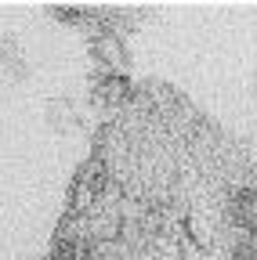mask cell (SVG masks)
Wrapping results in <instances>:
<instances>
[{
    "mask_svg": "<svg viewBox=\"0 0 257 260\" xmlns=\"http://www.w3.org/2000/svg\"><path fill=\"white\" fill-rule=\"evenodd\" d=\"M246 148L167 83H134L94 138L58 260H224Z\"/></svg>",
    "mask_w": 257,
    "mask_h": 260,
    "instance_id": "cell-1",
    "label": "cell"
},
{
    "mask_svg": "<svg viewBox=\"0 0 257 260\" xmlns=\"http://www.w3.org/2000/svg\"><path fill=\"white\" fill-rule=\"evenodd\" d=\"M229 224L236 239H257V184H243L229 199Z\"/></svg>",
    "mask_w": 257,
    "mask_h": 260,
    "instance_id": "cell-2",
    "label": "cell"
},
{
    "mask_svg": "<svg viewBox=\"0 0 257 260\" xmlns=\"http://www.w3.org/2000/svg\"><path fill=\"white\" fill-rule=\"evenodd\" d=\"M224 260H257V239H236Z\"/></svg>",
    "mask_w": 257,
    "mask_h": 260,
    "instance_id": "cell-3",
    "label": "cell"
}]
</instances>
